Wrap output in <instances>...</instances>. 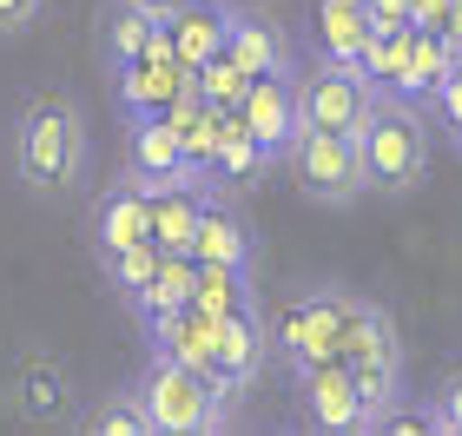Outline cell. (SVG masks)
I'll list each match as a JSON object with an SVG mask.
<instances>
[{
    "label": "cell",
    "instance_id": "obj_19",
    "mask_svg": "<svg viewBox=\"0 0 462 436\" xmlns=\"http://www.w3.org/2000/svg\"><path fill=\"white\" fill-rule=\"evenodd\" d=\"M192 284H199V258L192 252H165L159 272H152V284L133 298V311H139L145 324L165 318V311H185V304H192Z\"/></svg>",
    "mask_w": 462,
    "mask_h": 436
},
{
    "label": "cell",
    "instance_id": "obj_23",
    "mask_svg": "<svg viewBox=\"0 0 462 436\" xmlns=\"http://www.w3.org/2000/svg\"><path fill=\"white\" fill-rule=\"evenodd\" d=\"M192 304L205 311V318H225V311H245V304H258V298H251V272H238V264H199Z\"/></svg>",
    "mask_w": 462,
    "mask_h": 436
},
{
    "label": "cell",
    "instance_id": "obj_20",
    "mask_svg": "<svg viewBox=\"0 0 462 436\" xmlns=\"http://www.w3.org/2000/svg\"><path fill=\"white\" fill-rule=\"evenodd\" d=\"M159 27H165V20L152 7H139V0H113V7H106V60H113V67L139 60L159 40Z\"/></svg>",
    "mask_w": 462,
    "mask_h": 436
},
{
    "label": "cell",
    "instance_id": "obj_2",
    "mask_svg": "<svg viewBox=\"0 0 462 436\" xmlns=\"http://www.w3.org/2000/svg\"><path fill=\"white\" fill-rule=\"evenodd\" d=\"M356 145H364L370 192H390V199L423 192V179H430V165H436L430 119L403 93H376V107L364 113V126H356Z\"/></svg>",
    "mask_w": 462,
    "mask_h": 436
},
{
    "label": "cell",
    "instance_id": "obj_11",
    "mask_svg": "<svg viewBox=\"0 0 462 436\" xmlns=\"http://www.w3.org/2000/svg\"><path fill=\"white\" fill-rule=\"evenodd\" d=\"M125 126H133V139H125V179H139L145 192H152V185H172V179H192V165H185V133L165 113L125 119Z\"/></svg>",
    "mask_w": 462,
    "mask_h": 436
},
{
    "label": "cell",
    "instance_id": "obj_13",
    "mask_svg": "<svg viewBox=\"0 0 462 436\" xmlns=\"http://www.w3.org/2000/svg\"><path fill=\"white\" fill-rule=\"evenodd\" d=\"M152 238V192L139 179H119L93 199V252H125V245Z\"/></svg>",
    "mask_w": 462,
    "mask_h": 436
},
{
    "label": "cell",
    "instance_id": "obj_31",
    "mask_svg": "<svg viewBox=\"0 0 462 436\" xmlns=\"http://www.w3.org/2000/svg\"><path fill=\"white\" fill-rule=\"evenodd\" d=\"M410 27L443 33V27H449V0H410Z\"/></svg>",
    "mask_w": 462,
    "mask_h": 436
},
{
    "label": "cell",
    "instance_id": "obj_5",
    "mask_svg": "<svg viewBox=\"0 0 462 436\" xmlns=\"http://www.w3.org/2000/svg\"><path fill=\"white\" fill-rule=\"evenodd\" d=\"M291 172H298V192L310 205H356L370 192L364 179V145L356 133H330V126H298L291 139Z\"/></svg>",
    "mask_w": 462,
    "mask_h": 436
},
{
    "label": "cell",
    "instance_id": "obj_3",
    "mask_svg": "<svg viewBox=\"0 0 462 436\" xmlns=\"http://www.w3.org/2000/svg\"><path fill=\"white\" fill-rule=\"evenodd\" d=\"M139 410L159 436H205V430H225L231 397L205 370L152 350V364H145V377H139Z\"/></svg>",
    "mask_w": 462,
    "mask_h": 436
},
{
    "label": "cell",
    "instance_id": "obj_6",
    "mask_svg": "<svg viewBox=\"0 0 462 436\" xmlns=\"http://www.w3.org/2000/svg\"><path fill=\"white\" fill-rule=\"evenodd\" d=\"M376 79L364 73V60H330L318 53V67L298 79V119L304 126H330V133H356L364 113L376 107Z\"/></svg>",
    "mask_w": 462,
    "mask_h": 436
},
{
    "label": "cell",
    "instance_id": "obj_1",
    "mask_svg": "<svg viewBox=\"0 0 462 436\" xmlns=\"http://www.w3.org/2000/svg\"><path fill=\"white\" fill-rule=\"evenodd\" d=\"M87 172V119L67 93H33L14 119V179L40 199L73 192Z\"/></svg>",
    "mask_w": 462,
    "mask_h": 436
},
{
    "label": "cell",
    "instance_id": "obj_32",
    "mask_svg": "<svg viewBox=\"0 0 462 436\" xmlns=\"http://www.w3.org/2000/svg\"><path fill=\"white\" fill-rule=\"evenodd\" d=\"M139 7H152V14L165 20V14H172V7H185V0H139Z\"/></svg>",
    "mask_w": 462,
    "mask_h": 436
},
{
    "label": "cell",
    "instance_id": "obj_30",
    "mask_svg": "<svg viewBox=\"0 0 462 436\" xmlns=\"http://www.w3.org/2000/svg\"><path fill=\"white\" fill-rule=\"evenodd\" d=\"M370 27H410V0H364Z\"/></svg>",
    "mask_w": 462,
    "mask_h": 436
},
{
    "label": "cell",
    "instance_id": "obj_26",
    "mask_svg": "<svg viewBox=\"0 0 462 436\" xmlns=\"http://www.w3.org/2000/svg\"><path fill=\"white\" fill-rule=\"evenodd\" d=\"M245 87H251V73H245L231 53H212V60L199 67V93H205V107H225V113H238Z\"/></svg>",
    "mask_w": 462,
    "mask_h": 436
},
{
    "label": "cell",
    "instance_id": "obj_14",
    "mask_svg": "<svg viewBox=\"0 0 462 436\" xmlns=\"http://www.w3.org/2000/svg\"><path fill=\"white\" fill-rule=\"evenodd\" d=\"M205 199H212V179H205V172L172 179V185H152V245H159V252H192Z\"/></svg>",
    "mask_w": 462,
    "mask_h": 436
},
{
    "label": "cell",
    "instance_id": "obj_28",
    "mask_svg": "<svg viewBox=\"0 0 462 436\" xmlns=\"http://www.w3.org/2000/svg\"><path fill=\"white\" fill-rule=\"evenodd\" d=\"M430 410H436V430H443V436H456V430H462V370L443 384V397H436Z\"/></svg>",
    "mask_w": 462,
    "mask_h": 436
},
{
    "label": "cell",
    "instance_id": "obj_21",
    "mask_svg": "<svg viewBox=\"0 0 462 436\" xmlns=\"http://www.w3.org/2000/svg\"><path fill=\"white\" fill-rule=\"evenodd\" d=\"M370 40V14L364 0H318V47L330 60H356Z\"/></svg>",
    "mask_w": 462,
    "mask_h": 436
},
{
    "label": "cell",
    "instance_id": "obj_22",
    "mask_svg": "<svg viewBox=\"0 0 462 436\" xmlns=\"http://www.w3.org/2000/svg\"><path fill=\"white\" fill-rule=\"evenodd\" d=\"M264 165H271V153H264V145L245 133V119H238V113H225L218 159H212V185H245V179H258Z\"/></svg>",
    "mask_w": 462,
    "mask_h": 436
},
{
    "label": "cell",
    "instance_id": "obj_15",
    "mask_svg": "<svg viewBox=\"0 0 462 436\" xmlns=\"http://www.w3.org/2000/svg\"><path fill=\"white\" fill-rule=\"evenodd\" d=\"M225 53L258 79V73H291V40L271 27L264 14H245V7H225Z\"/></svg>",
    "mask_w": 462,
    "mask_h": 436
},
{
    "label": "cell",
    "instance_id": "obj_17",
    "mask_svg": "<svg viewBox=\"0 0 462 436\" xmlns=\"http://www.w3.org/2000/svg\"><path fill=\"white\" fill-rule=\"evenodd\" d=\"M165 33L185 67H205L212 53H225V0H185L165 14Z\"/></svg>",
    "mask_w": 462,
    "mask_h": 436
},
{
    "label": "cell",
    "instance_id": "obj_8",
    "mask_svg": "<svg viewBox=\"0 0 462 436\" xmlns=\"http://www.w3.org/2000/svg\"><path fill=\"white\" fill-rule=\"evenodd\" d=\"M291 377H298V410H304L310 430H330V436L370 430V404H364V390H356L344 357L304 364V370H291Z\"/></svg>",
    "mask_w": 462,
    "mask_h": 436
},
{
    "label": "cell",
    "instance_id": "obj_18",
    "mask_svg": "<svg viewBox=\"0 0 462 436\" xmlns=\"http://www.w3.org/2000/svg\"><path fill=\"white\" fill-rule=\"evenodd\" d=\"M449 60H456V47L443 33H430V27H410V60H403V79H396V93L403 99H436L443 93V79H449Z\"/></svg>",
    "mask_w": 462,
    "mask_h": 436
},
{
    "label": "cell",
    "instance_id": "obj_27",
    "mask_svg": "<svg viewBox=\"0 0 462 436\" xmlns=\"http://www.w3.org/2000/svg\"><path fill=\"white\" fill-rule=\"evenodd\" d=\"M87 430H99V436H145L152 423H145V410H139V390H125V397H113V404L93 410Z\"/></svg>",
    "mask_w": 462,
    "mask_h": 436
},
{
    "label": "cell",
    "instance_id": "obj_4",
    "mask_svg": "<svg viewBox=\"0 0 462 436\" xmlns=\"http://www.w3.org/2000/svg\"><path fill=\"white\" fill-rule=\"evenodd\" d=\"M337 357L350 364V377H356V390H364V404H370V430H383L390 410L403 404V344H396V324H390L383 304H370V298L350 304Z\"/></svg>",
    "mask_w": 462,
    "mask_h": 436
},
{
    "label": "cell",
    "instance_id": "obj_25",
    "mask_svg": "<svg viewBox=\"0 0 462 436\" xmlns=\"http://www.w3.org/2000/svg\"><path fill=\"white\" fill-rule=\"evenodd\" d=\"M364 73L376 79L383 93H396V79H403V60H410V27H370V40H364Z\"/></svg>",
    "mask_w": 462,
    "mask_h": 436
},
{
    "label": "cell",
    "instance_id": "obj_29",
    "mask_svg": "<svg viewBox=\"0 0 462 436\" xmlns=\"http://www.w3.org/2000/svg\"><path fill=\"white\" fill-rule=\"evenodd\" d=\"M47 0H0V33H27Z\"/></svg>",
    "mask_w": 462,
    "mask_h": 436
},
{
    "label": "cell",
    "instance_id": "obj_16",
    "mask_svg": "<svg viewBox=\"0 0 462 436\" xmlns=\"http://www.w3.org/2000/svg\"><path fill=\"white\" fill-rule=\"evenodd\" d=\"M192 258H199V264H238V272H251V258H258L251 225L231 212L218 192L205 199V218H199V232H192Z\"/></svg>",
    "mask_w": 462,
    "mask_h": 436
},
{
    "label": "cell",
    "instance_id": "obj_7",
    "mask_svg": "<svg viewBox=\"0 0 462 436\" xmlns=\"http://www.w3.org/2000/svg\"><path fill=\"white\" fill-rule=\"evenodd\" d=\"M350 304H356V291H310V298L291 304V311H284V324H278V338H271V344L284 350V364H291V370H304V364L337 357V338H344Z\"/></svg>",
    "mask_w": 462,
    "mask_h": 436
},
{
    "label": "cell",
    "instance_id": "obj_24",
    "mask_svg": "<svg viewBox=\"0 0 462 436\" xmlns=\"http://www.w3.org/2000/svg\"><path fill=\"white\" fill-rule=\"evenodd\" d=\"M159 258H165L159 245H152V238H139V245H125V252H106V258H99V272H106V284L119 291L125 304H133L139 291L152 284V272H159Z\"/></svg>",
    "mask_w": 462,
    "mask_h": 436
},
{
    "label": "cell",
    "instance_id": "obj_10",
    "mask_svg": "<svg viewBox=\"0 0 462 436\" xmlns=\"http://www.w3.org/2000/svg\"><path fill=\"white\" fill-rule=\"evenodd\" d=\"M238 119H245V133L264 145L271 159H284L291 153V139H298V79L291 73H258L245 87V99H238Z\"/></svg>",
    "mask_w": 462,
    "mask_h": 436
},
{
    "label": "cell",
    "instance_id": "obj_9",
    "mask_svg": "<svg viewBox=\"0 0 462 436\" xmlns=\"http://www.w3.org/2000/svg\"><path fill=\"white\" fill-rule=\"evenodd\" d=\"M212 357H218V390H225L231 404H238L245 390H258L264 364H271V330L258 318V304L225 311V318L212 324Z\"/></svg>",
    "mask_w": 462,
    "mask_h": 436
},
{
    "label": "cell",
    "instance_id": "obj_12",
    "mask_svg": "<svg viewBox=\"0 0 462 436\" xmlns=\"http://www.w3.org/2000/svg\"><path fill=\"white\" fill-rule=\"evenodd\" d=\"M14 410L27 423L73 417V377H67V364H60L53 350H27V357L14 364Z\"/></svg>",
    "mask_w": 462,
    "mask_h": 436
}]
</instances>
